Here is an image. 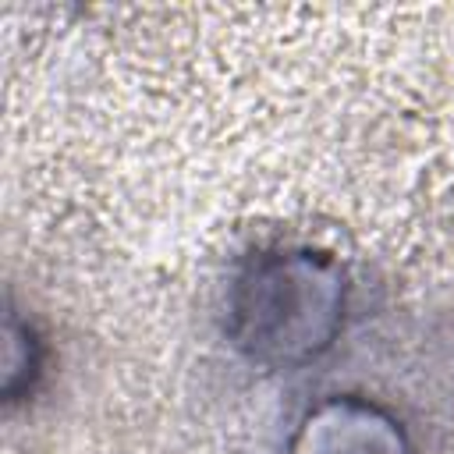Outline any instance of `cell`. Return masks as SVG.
Segmentation results:
<instances>
[{
    "instance_id": "1",
    "label": "cell",
    "mask_w": 454,
    "mask_h": 454,
    "mask_svg": "<svg viewBox=\"0 0 454 454\" xmlns=\"http://www.w3.org/2000/svg\"><path fill=\"white\" fill-rule=\"evenodd\" d=\"M344 323V273L309 248L255 255L231 287V337L262 365H305Z\"/></svg>"
},
{
    "instance_id": "2",
    "label": "cell",
    "mask_w": 454,
    "mask_h": 454,
    "mask_svg": "<svg viewBox=\"0 0 454 454\" xmlns=\"http://www.w3.org/2000/svg\"><path fill=\"white\" fill-rule=\"evenodd\" d=\"M287 454H411L394 415L362 397H330L305 411Z\"/></svg>"
}]
</instances>
